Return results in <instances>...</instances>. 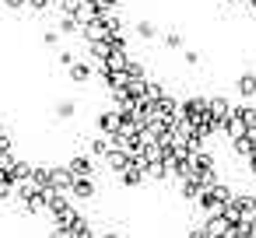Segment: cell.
Masks as SVG:
<instances>
[]
</instances>
